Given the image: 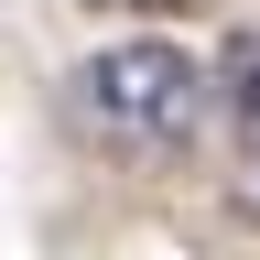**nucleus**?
Instances as JSON below:
<instances>
[{
	"label": "nucleus",
	"instance_id": "f257e3e1",
	"mask_svg": "<svg viewBox=\"0 0 260 260\" xmlns=\"http://www.w3.org/2000/svg\"><path fill=\"white\" fill-rule=\"evenodd\" d=\"M76 98H87V119L109 130V141L184 152L195 130H206V109H217V76L184 44H98L87 76H76Z\"/></svg>",
	"mask_w": 260,
	"mask_h": 260
},
{
	"label": "nucleus",
	"instance_id": "f03ea898",
	"mask_svg": "<svg viewBox=\"0 0 260 260\" xmlns=\"http://www.w3.org/2000/svg\"><path fill=\"white\" fill-rule=\"evenodd\" d=\"M217 109L239 119V141H249V162H260V32H239V44L217 54Z\"/></svg>",
	"mask_w": 260,
	"mask_h": 260
},
{
	"label": "nucleus",
	"instance_id": "7ed1b4c3",
	"mask_svg": "<svg viewBox=\"0 0 260 260\" xmlns=\"http://www.w3.org/2000/svg\"><path fill=\"white\" fill-rule=\"evenodd\" d=\"M98 11H206V0H98Z\"/></svg>",
	"mask_w": 260,
	"mask_h": 260
}]
</instances>
